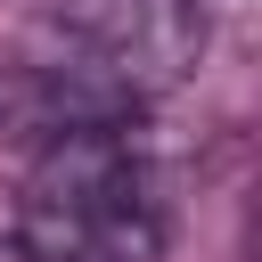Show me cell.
<instances>
[{
  "instance_id": "3957f363",
  "label": "cell",
  "mask_w": 262,
  "mask_h": 262,
  "mask_svg": "<svg viewBox=\"0 0 262 262\" xmlns=\"http://www.w3.org/2000/svg\"><path fill=\"white\" fill-rule=\"evenodd\" d=\"M131 115H139V90H123L90 57H0V139L16 147H49Z\"/></svg>"
},
{
  "instance_id": "277c9868",
  "label": "cell",
  "mask_w": 262,
  "mask_h": 262,
  "mask_svg": "<svg viewBox=\"0 0 262 262\" xmlns=\"http://www.w3.org/2000/svg\"><path fill=\"white\" fill-rule=\"evenodd\" d=\"M0 262H25V254H16V237H0Z\"/></svg>"
},
{
  "instance_id": "7a4b0ae2",
  "label": "cell",
  "mask_w": 262,
  "mask_h": 262,
  "mask_svg": "<svg viewBox=\"0 0 262 262\" xmlns=\"http://www.w3.org/2000/svg\"><path fill=\"white\" fill-rule=\"evenodd\" d=\"M49 16L74 41V57L106 66L139 98L196 74V57H205V8L196 0H49Z\"/></svg>"
},
{
  "instance_id": "6da1fadb",
  "label": "cell",
  "mask_w": 262,
  "mask_h": 262,
  "mask_svg": "<svg viewBox=\"0 0 262 262\" xmlns=\"http://www.w3.org/2000/svg\"><path fill=\"white\" fill-rule=\"evenodd\" d=\"M164 188L131 123L49 139L33 156L25 205H16V254L25 262H156L164 254Z\"/></svg>"
}]
</instances>
